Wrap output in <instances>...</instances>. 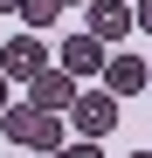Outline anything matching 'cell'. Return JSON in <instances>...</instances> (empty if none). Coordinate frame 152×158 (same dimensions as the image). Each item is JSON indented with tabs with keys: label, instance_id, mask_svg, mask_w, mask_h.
<instances>
[{
	"label": "cell",
	"instance_id": "obj_11",
	"mask_svg": "<svg viewBox=\"0 0 152 158\" xmlns=\"http://www.w3.org/2000/svg\"><path fill=\"white\" fill-rule=\"evenodd\" d=\"M0 14H21V0H0Z\"/></svg>",
	"mask_w": 152,
	"mask_h": 158
},
{
	"label": "cell",
	"instance_id": "obj_14",
	"mask_svg": "<svg viewBox=\"0 0 152 158\" xmlns=\"http://www.w3.org/2000/svg\"><path fill=\"white\" fill-rule=\"evenodd\" d=\"M62 7H69V0H62Z\"/></svg>",
	"mask_w": 152,
	"mask_h": 158
},
{
	"label": "cell",
	"instance_id": "obj_5",
	"mask_svg": "<svg viewBox=\"0 0 152 158\" xmlns=\"http://www.w3.org/2000/svg\"><path fill=\"white\" fill-rule=\"evenodd\" d=\"M76 96H83V89H76V76H62V69H42L35 83H28V103H35V110H48V117H69Z\"/></svg>",
	"mask_w": 152,
	"mask_h": 158
},
{
	"label": "cell",
	"instance_id": "obj_10",
	"mask_svg": "<svg viewBox=\"0 0 152 158\" xmlns=\"http://www.w3.org/2000/svg\"><path fill=\"white\" fill-rule=\"evenodd\" d=\"M132 14H138V28L152 35V0H138V7H132Z\"/></svg>",
	"mask_w": 152,
	"mask_h": 158
},
{
	"label": "cell",
	"instance_id": "obj_12",
	"mask_svg": "<svg viewBox=\"0 0 152 158\" xmlns=\"http://www.w3.org/2000/svg\"><path fill=\"white\" fill-rule=\"evenodd\" d=\"M0 110H7V76H0Z\"/></svg>",
	"mask_w": 152,
	"mask_h": 158
},
{
	"label": "cell",
	"instance_id": "obj_13",
	"mask_svg": "<svg viewBox=\"0 0 152 158\" xmlns=\"http://www.w3.org/2000/svg\"><path fill=\"white\" fill-rule=\"evenodd\" d=\"M132 158H152V151H132Z\"/></svg>",
	"mask_w": 152,
	"mask_h": 158
},
{
	"label": "cell",
	"instance_id": "obj_8",
	"mask_svg": "<svg viewBox=\"0 0 152 158\" xmlns=\"http://www.w3.org/2000/svg\"><path fill=\"white\" fill-rule=\"evenodd\" d=\"M21 21H28V35L56 28V21H62V0H21Z\"/></svg>",
	"mask_w": 152,
	"mask_h": 158
},
{
	"label": "cell",
	"instance_id": "obj_4",
	"mask_svg": "<svg viewBox=\"0 0 152 158\" xmlns=\"http://www.w3.org/2000/svg\"><path fill=\"white\" fill-rule=\"evenodd\" d=\"M138 28V14H132V0H90V28L83 35H97L104 48H124V35Z\"/></svg>",
	"mask_w": 152,
	"mask_h": 158
},
{
	"label": "cell",
	"instance_id": "obj_15",
	"mask_svg": "<svg viewBox=\"0 0 152 158\" xmlns=\"http://www.w3.org/2000/svg\"><path fill=\"white\" fill-rule=\"evenodd\" d=\"M132 7H138V0H132Z\"/></svg>",
	"mask_w": 152,
	"mask_h": 158
},
{
	"label": "cell",
	"instance_id": "obj_9",
	"mask_svg": "<svg viewBox=\"0 0 152 158\" xmlns=\"http://www.w3.org/2000/svg\"><path fill=\"white\" fill-rule=\"evenodd\" d=\"M48 158H104V151H97V144H83V138H76V144H62V151H48Z\"/></svg>",
	"mask_w": 152,
	"mask_h": 158
},
{
	"label": "cell",
	"instance_id": "obj_1",
	"mask_svg": "<svg viewBox=\"0 0 152 158\" xmlns=\"http://www.w3.org/2000/svg\"><path fill=\"white\" fill-rule=\"evenodd\" d=\"M0 131H7V144L14 151H62V117H48V110H35V103H7L0 110Z\"/></svg>",
	"mask_w": 152,
	"mask_h": 158
},
{
	"label": "cell",
	"instance_id": "obj_2",
	"mask_svg": "<svg viewBox=\"0 0 152 158\" xmlns=\"http://www.w3.org/2000/svg\"><path fill=\"white\" fill-rule=\"evenodd\" d=\"M69 124H76V138H83V144L111 138V131H118V96H111V89H83V96H76V110H69Z\"/></svg>",
	"mask_w": 152,
	"mask_h": 158
},
{
	"label": "cell",
	"instance_id": "obj_7",
	"mask_svg": "<svg viewBox=\"0 0 152 158\" xmlns=\"http://www.w3.org/2000/svg\"><path fill=\"white\" fill-rule=\"evenodd\" d=\"M104 89H111V96H138V89H152V76H145L138 55H124V48H118V55L104 62Z\"/></svg>",
	"mask_w": 152,
	"mask_h": 158
},
{
	"label": "cell",
	"instance_id": "obj_3",
	"mask_svg": "<svg viewBox=\"0 0 152 158\" xmlns=\"http://www.w3.org/2000/svg\"><path fill=\"white\" fill-rule=\"evenodd\" d=\"M42 69H56L48 48H42V35H14L7 48H0V76H7V83H35Z\"/></svg>",
	"mask_w": 152,
	"mask_h": 158
},
{
	"label": "cell",
	"instance_id": "obj_6",
	"mask_svg": "<svg viewBox=\"0 0 152 158\" xmlns=\"http://www.w3.org/2000/svg\"><path fill=\"white\" fill-rule=\"evenodd\" d=\"M104 62H111V48L97 41V35H69V41H62V62H56V69L83 83V76H104Z\"/></svg>",
	"mask_w": 152,
	"mask_h": 158
}]
</instances>
